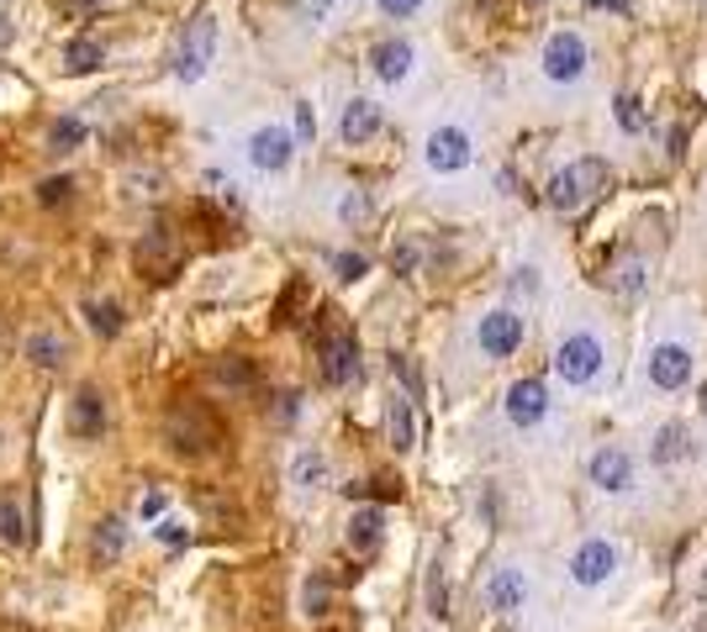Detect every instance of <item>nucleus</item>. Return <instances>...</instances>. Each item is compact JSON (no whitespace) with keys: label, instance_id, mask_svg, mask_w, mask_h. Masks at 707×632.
I'll use <instances>...</instances> for the list:
<instances>
[{"label":"nucleus","instance_id":"nucleus-17","mask_svg":"<svg viewBox=\"0 0 707 632\" xmlns=\"http://www.w3.org/2000/svg\"><path fill=\"white\" fill-rule=\"evenodd\" d=\"M370 69H375L385 85H402V79L412 75V42H406V38L375 42V53H370Z\"/></svg>","mask_w":707,"mask_h":632},{"label":"nucleus","instance_id":"nucleus-2","mask_svg":"<svg viewBox=\"0 0 707 632\" xmlns=\"http://www.w3.org/2000/svg\"><path fill=\"white\" fill-rule=\"evenodd\" d=\"M164 437H169V448H175V454L196 458V454H212V448H217L223 427H217V416L206 412L202 401H180L175 412L164 416Z\"/></svg>","mask_w":707,"mask_h":632},{"label":"nucleus","instance_id":"nucleus-46","mask_svg":"<svg viewBox=\"0 0 707 632\" xmlns=\"http://www.w3.org/2000/svg\"><path fill=\"white\" fill-rule=\"evenodd\" d=\"M75 6H101V0H75Z\"/></svg>","mask_w":707,"mask_h":632},{"label":"nucleus","instance_id":"nucleus-30","mask_svg":"<svg viewBox=\"0 0 707 632\" xmlns=\"http://www.w3.org/2000/svg\"><path fill=\"white\" fill-rule=\"evenodd\" d=\"M612 111H618V127H623V132H645V100L639 96H618Z\"/></svg>","mask_w":707,"mask_h":632},{"label":"nucleus","instance_id":"nucleus-10","mask_svg":"<svg viewBox=\"0 0 707 632\" xmlns=\"http://www.w3.org/2000/svg\"><path fill=\"white\" fill-rule=\"evenodd\" d=\"M587 474H591V485H597L602 495H628V491H634V480H639V470H634V458H628L623 448H612V443L591 454Z\"/></svg>","mask_w":707,"mask_h":632},{"label":"nucleus","instance_id":"nucleus-12","mask_svg":"<svg viewBox=\"0 0 707 632\" xmlns=\"http://www.w3.org/2000/svg\"><path fill=\"white\" fill-rule=\"evenodd\" d=\"M138 269L148 279H175L180 275V248H175L169 227H154V233L138 243Z\"/></svg>","mask_w":707,"mask_h":632},{"label":"nucleus","instance_id":"nucleus-33","mask_svg":"<svg viewBox=\"0 0 707 632\" xmlns=\"http://www.w3.org/2000/svg\"><path fill=\"white\" fill-rule=\"evenodd\" d=\"M428 612H433V616L449 612V591H444V570H439V564L428 570Z\"/></svg>","mask_w":707,"mask_h":632},{"label":"nucleus","instance_id":"nucleus-20","mask_svg":"<svg viewBox=\"0 0 707 632\" xmlns=\"http://www.w3.org/2000/svg\"><path fill=\"white\" fill-rule=\"evenodd\" d=\"M385 537V516L381 506H360V512L348 516V549L354 553H375Z\"/></svg>","mask_w":707,"mask_h":632},{"label":"nucleus","instance_id":"nucleus-15","mask_svg":"<svg viewBox=\"0 0 707 632\" xmlns=\"http://www.w3.org/2000/svg\"><path fill=\"white\" fill-rule=\"evenodd\" d=\"M528 601V580L523 570H497L491 580H485V606L497 616H518Z\"/></svg>","mask_w":707,"mask_h":632},{"label":"nucleus","instance_id":"nucleus-39","mask_svg":"<svg viewBox=\"0 0 707 632\" xmlns=\"http://www.w3.org/2000/svg\"><path fill=\"white\" fill-rule=\"evenodd\" d=\"M312 132H317V117H312V106H306V100H302V106H296V138H312Z\"/></svg>","mask_w":707,"mask_h":632},{"label":"nucleus","instance_id":"nucleus-4","mask_svg":"<svg viewBox=\"0 0 707 632\" xmlns=\"http://www.w3.org/2000/svg\"><path fill=\"white\" fill-rule=\"evenodd\" d=\"M587 63H591V48L581 32H554V38L544 42V79L549 85H576V79L587 75Z\"/></svg>","mask_w":707,"mask_h":632},{"label":"nucleus","instance_id":"nucleus-28","mask_svg":"<svg viewBox=\"0 0 707 632\" xmlns=\"http://www.w3.org/2000/svg\"><path fill=\"white\" fill-rule=\"evenodd\" d=\"M80 142H85V121L80 117H59V121H53V138H48L53 154H69V148H80Z\"/></svg>","mask_w":707,"mask_h":632},{"label":"nucleus","instance_id":"nucleus-32","mask_svg":"<svg viewBox=\"0 0 707 632\" xmlns=\"http://www.w3.org/2000/svg\"><path fill=\"white\" fill-rule=\"evenodd\" d=\"M69 196H75V179L69 175H53V179H42L38 185V206H63Z\"/></svg>","mask_w":707,"mask_h":632},{"label":"nucleus","instance_id":"nucleus-16","mask_svg":"<svg viewBox=\"0 0 707 632\" xmlns=\"http://www.w3.org/2000/svg\"><path fill=\"white\" fill-rule=\"evenodd\" d=\"M381 132V106L375 100H364V96H354L344 106V117H338V138L348 142V148H360V142H370Z\"/></svg>","mask_w":707,"mask_h":632},{"label":"nucleus","instance_id":"nucleus-31","mask_svg":"<svg viewBox=\"0 0 707 632\" xmlns=\"http://www.w3.org/2000/svg\"><path fill=\"white\" fill-rule=\"evenodd\" d=\"M217 385H233V391H248V385H254V369H248L243 358H223V364H217Z\"/></svg>","mask_w":707,"mask_h":632},{"label":"nucleus","instance_id":"nucleus-26","mask_svg":"<svg viewBox=\"0 0 707 632\" xmlns=\"http://www.w3.org/2000/svg\"><path fill=\"white\" fill-rule=\"evenodd\" d=\"M27 358H32L38 369H59L63 364V337L59 333H32L27 337Z\"/></svg>","mask_w":707,"mask_h":632},{"label":"nucleus","instance_id":"nucleus-41","mask_svg":"<svg viewBox=\"0 0 707 632\" xmlns=\"http://www.w3.org/2000/svg\"><path fill=\"white\" fill-rule=\"evenodd\" d=\"M396 375H402V379H406V391L418 395V369H412V364H406V358H396Z\"/></svg>","mask_w":707,"mask_h":632},{"label":"nucleus","instance_id":"nucleus-44","mask_svg":"<svg viewBox=\"0 0 707 632\" xmlns=\"http://www.w3.org/2000/svg\"><path fill=\"white\" fill-rule=\"evenodd\" d=\"M587 6H607V11H623V0H587Z\"/></svg>","mask_w":707,"mask_h":632},{"label":"nucleus","instance_id":"nucleus-43","mask_svg":"<svg viewBox=\"0 0 707 632\" xmlns=\"http://www.w3.org/2000/svg\"><path fill=\"white\" fill-rule=\"evenodd\" d=\"M159 512H164V495L148 491V495H143V516H159Z\"/></svg>","mask_w":707,"mask_h":632},{"label":"nucleus","instance_id":"nucleus-37","mask_svg":"<svg viewBox=\"0 0 707 632\" xmlns=\"http://www.w3.org/2000/svg\"><path fill=\"white\" fill-rule=\"evenodd\" d=\"M154 537H159L164 549H185V537H190V533H185L180 522H159V527H154Z\"/></svg>","mask_w":707,"mask_h":632},{"label":"nucleus","instance_id":"nucleus-6","mask_svg":"<svg viewBox=\"0 0 707 632\" xmlns=\"http://www.w3.org/2000/svg\"><path fill=\"white\" fill-rule=\"evenodd\" d=\"M523 337H528V322L523 312H485L481 316V327H475V343H481V354L485 358H512L518 348H523Z\"/></svg>","mask_w":707,"mask_h":632},{"label":"nucleus","instance_id":"nucleus-34","mask_svg":"<svg viewBox=\"0 0 707 632\" xmlns=\"http://www.w3.org/2000/svg\"><path fill=\"white\" fill-rule=\"evenodd\" d=\"M333 269H338V279H344V285H354V279H364L370 258H364V254H338V258H333Z\"/></svg>","mask_w":707,"mask_h":632},{"label":"nucleus","instance_id":"nucleus-24","mask_svg":"<svg viewBox=\"0 0 707 632\" xmlns=\"http://www.w3.org/2000/svg\"><path fill=\"white\" fill-rule=\"evenodd\" d=\"M602 279L612 285V290H618V296H639V290H645V258H639V254H623Z\"/></svg>","mask_w":707,"mask_h":632},{"label":"nucleus","instance_id":"nucleus-14","mask_svg":"<svg viewBox=\"0 0 707 632\" xmlns=\"http://www.w3.org/2000/svg\"><path fill=\"white\" fill-rule=\"evenodd\" d=\"M549 416V391L539 379H518L512 391H507V422L512 427H539Z\"/></svg>","mask_w":707,"mask_h":632},{"label":"nucleus","instance_id":"nucleus-47","mask_svg":"<svg viewBox=\"0 0 707 632\" xmlns=\"http://www.w3.org/2000/svg\"><path fill=\"white\" fill-rule=\"evenodd\" d=\"M703 416H707V385H703Z\"/></svg>","mask_w":707,"mask_h":632},{"label":"nucleus","instance_id":"nucleus-22","mask_svg":"<svg viewBox=\"0 0 707 632\" xmlns=\"http://www.w3.org/2000/svg\"><path fill=\"white\" fill-rule=\"evenodd\" d=\"M0 543H11V549H27V543H32V533H27V512H21V491L0 495Z\"/></svg>","mask_w":707,"mask_h":632},{"label":"nucleus","instance_id":"nucleus-19","mask_svg":"<svg viewBox=\"0 0 707 632\" xmlns=\"http://www.w3.org/2000/svg\"><path fill=\"white\" fill-rule=\"evenodd\" d=\"M69 427H75L80 437H101V433H106L101 391H90V385H85V391L75 395V406H69Z\"/></svg>","mask_w":707,"mask_h":632},{"label":"nucleus","instance_id":"nucleus-11","mask_svg":"<svg viewBox=\"0 0 707 632\" xmlns=\"http://www.w3.org/2000/svg\"><path fill=\"white\" fill-rule=\"evenodd\" d=\"M687 379H691V348H681V343L649 348V385L655 391H681Z\"/></svg>","mask_w":707,"mask_h":632},{"label":"nucleus","instance_id":"nucleus-40","mask_svg":"<svg viewBox=\"0 0 707 632\" xmlns=\"http://www.w3.org/2000/svg\"><path fill=\"white\" fill-rule=\"evenodd\" d=\"M385 17H412V11H423V0H381Z\"/></svg>","mask_w":707,"mask_h":632},{"label":"nucleus","instance_id":"nucleus-35","mask_svg":"<svg viewBox=\"0 0 707 632\" xmlns=\"http://www.w3.org/2000/svg\"><path fill=\"white\" fill-rule=\"evenodd\" d=\"M306 612H312V616L327 612V580H323V574H312V580H306Z\"/></svg>","mask_w":707,"mask_h":632},{"label":"nucleus","instance_id":"nucleus-8","mask_svg":"<svg viewBox=\"0 0 707 632\" xmlns=\"http://www.w3.org/2000/svg\"><path fill=\"white\" fill-rule=\"evenodd\" d=\"M212 53H217V21H212V17H196L190 27H185V42H180V59H175V75H180L185 85H196V79L206 75Z\"/></svg>","mask_w":707,"mask_h":632},{"label":"nucleus","instance_id":"nucleus-48","mask_svg":"<svg viewBox=\"0 0 707 632\" xmlns=\"http://www.w3.org/2000/svg\"><path fill=\"white\" fill-rule=\"evenodd\" d=\"M703 591H707V574H703Z\"/></svg>","mask_w":707,"mask_h":632},{"label":"nucleus","instance_id":"nucleus-3","mask_svg":"<svg viewBox=\"0 0 707 632\" xmlns=\"http://www.w3.org/2000/svg\"><path fill=\"white\" fill-rule=\"evenodd\" d=\"M602 369V337L597 333H566L554 348V375L566 385H591Z\"/></svg>","mask_w":707,"mask_h":632},{"label":"nucleus","instance_id":"nucleus-29","mask_svg":"<svg viewBox=\"0 0 707 632\" xmlns=\"http://www.w3.org/2000/svg\"><path fill=\"white\" fill-rule=\"evenodd\" d=\"M323 474H327L323 454H302L296 464H291V480H296L302 491H317V485H323Z\"/></svg>","mask_w":707,"mask_h":632},{"label":"nucleus","instance_id":"nucleus-7","mask_svg":"<svg viewBox=\"0 0 707 632\" xmlns=\"http://www.w3.org/2000/svg\"><path fill=\"white\" fill-rule=\"evenodd\" d=\"M423 158H428V169H433V175H460L470 158H475V142H470L465 127H433V132H428Z\"/></svg>","mask_w":707,"mask_h":632},{"label":"nucleus","instance_id":"nucleus-25","mask_svg":"<svg viewBox=\"0 0 707 632\" xmlns=\"http://www.w3.org/2000/svg\"><path fill=\"white\" fill-rule=\"evenodd\" d=\"M101 59H106V48L96 38H75L63 48V69H69V75H96Z\"/></svg>","mask_w":707,"mask_h":632},{"label":"nucleus","instance_id":"nucleus-36","mask_svg":"<svg viewBox=\"0 0 707 632\" xmlns=\"http://www.w3.org/2000/svg\"><path fill=\"white\" fill-rule=\"evenodd\" d=\"M418 243H402V248H396V254H391V269H396V275H412V269H418Z\"/></svg>","mask_w":707,"mask_h":632},{"label":"nucleus","instance_id":"nucleus-5","mask_svg":"<svg viewBox=\"0 0 707 632\" xmlns=\"http://www.w3.org/2000/svg\"><path fill=\"white\" fill-rule=\"evenodd\" d=\"M618 543L612 537H587L581 549L570 553V580L576 585H587V591H597V585H607L612 574H618Z\"/></svg>","mask_w":707,"mask_h":632},{"label":"nucleus","instance_id":"nucleus-42","mask_svg":"<svg viewBox=\"0 0 707 632\" xmlns=\"http://www.w3.org/2000/svg\"><path fill=\"white\" fill-rule=\"evenodd\" d=\"M296 412H302V395H281V422H291Z\"/></svg>","mask_w":707,"mask_h":632},{"label":"nucleus","instance_id":"nucleus-45","mask_svg":"<svg viewBox=\"0 0 707 632\" xmlns=\"http://www.w3.org/2000/svg\"><path fill=\"white\" fill-rule=\"evenodd\" d=\"M6 42H11V21L0 17V48H6Z\"/></svg>","mask_w":707,"mask_h":632},{"label":"nucleus","instance_id":"nucleus-9","mask_svg":"<svg viewBox=\"0 0 707 632\" xmlns=\"http://www.w3.org/2000/svg\"><path fill=\"white\" fill-rule=\"evenodd\" d=\"M317 358H323V379L327 385H348L360 375V343L344 327H327L323 343H317Z\"/></svg>","mask_w":707,"mask_h":632},{"label":"nucleus","instance_id":"nucleus-21","mask_svg":"<svg viewBox=\"0 0 707 632\" xmlns=\"http://www.w3.org/2000/svg\"><path fill=\"white\" fill-rule=\"evenodd\" d=\"M121 549H127V522L121 516H106V522H96V537H90V559L96 564H117Z\"/></svg>","mask_w":707,"mask_h":632},{"label":"nucleus","instance_id":"nucleus-18","mask_svg":"<svg viewBox=\"0 0 707 632\" xmlns=\"http://www.w3.org/2000/svg\"><path fill=\"white\" fill-rule=\"evenodd\" d=\"M385 427H391V448H396V454H412V448H418L412 395H391V406H385Z\"/></svg>","mask_w":707,"mask_h":632},{"label":"nucleus","instance_id":"nucleus-27","mask_svg":"<svg viewBox=\"0 0 707 632\" xmlns=\"http://www.w3.org/2000/svg\"><path fill=\"white\" fill-rule=\"evenodd\" d=\"M85 316H90V327H96L101 337H121V327H127L117 300H85Z\"/></svg>","mask_w":707,"mask_h":632},{"label":"nucleus","instance_id":"nucleus-38","mask_svg":"<svg viewBox=\"0 0 707 632\" xmlns=\"http://www.w3.org/2000/svg\"><path fill=\"white\" fill-rule=\"evenodd\" d=\"M370 217V200L360 196V190H354V196H344V221H364Z\"/></svg>","mask_w":707,"mask_h":632},{"label":"nucleus","instance_id":"nucleus-1","mask_svg":"<svg viewBox=\"0 0 707 632\" xmlns=\"http://www.w3.org/2000/svg\"><path fill=\"white\" fill-rule=\"evenodd\" d=\"M607 185H612V169L602 158H576V164H566L560 175L549 179V206L560 217H576V211H587L591 200L602 196Z\"/></svg>","mask_w":707,"mask_h":632},{"label":"nucleus","instance_id":"nucleus-13","mask_svg":"<svg viewBox=\"0 0 707 632\" xmlns=\"http://www.w3.org/2000/svg\"><path fill=\"white\" fill-rule=\"evenodd\" d=\"M248 158H254V169H264V175H281L285 164L296 158V138L285 127H259L248 138Z\"/></svg>","mask_w":707,"mask_h":632},{"label":"nucleus","instance_id":"nucleus-23","mask_svg":"<svg viewBox=\"0 0 707 632\" xmlns=\"http://www.w3.org/2000/svg\"><path fill=\"white\" fill-rule=\"evenodd\" d=\"M691 443H687V427L681 422H666L660 433H655V443H649V458L655 464H676V458H687Z\"/></svg>","mask_w":707,"mask_h":632}]
</instances>
